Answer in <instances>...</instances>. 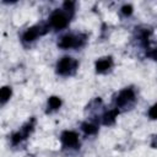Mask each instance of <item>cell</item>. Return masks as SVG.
Returning a JSON list of instances; mask_svg holds the SVG:
<instances>
[{
    "mask_svg": "<svg viewBox=\"0 0 157 157\" xmlns=\"http://www.w3.org/2000/svg\"><path fill=\"white\" fill-rule=\"evenodd\" d=\"M60 105H61V101H60L59 97L53 96V97H50V98L48 99V110H49V112L56 110Z\"/></svg>",
    "mask_w": 157,
    "mask_h": 157,
    "instance_id": "cell-10",
    "label": "cell"
},
{
    "mask_svg": "<svg viewBox=\"0 0 157 157\" xmlns=\"http://www.w3.org/2000/svg\"><path fill=\"white\" fill-rule=\"evenodd\" d=\"M70 18V15L67 12H64L61 10H55L50 18H49V22H50V26L55 29H61V28H65L69 23V20Z\"/></svg>",
    "mask_w": 157,
    "mask_h": 157,
    "instance_id": "cell-2",
    "label": "cell"
},
{
    "mask_svg": "<svg viewBox=\"0 0 157 157\" xmlns=\"http://www.w3.org/2000/svg\"><path fill=\"white\" fill-rule=\"evenodd\" d=\"M33 123H34V120L32 119L31 123L26 124V125L21 129V131H17V132H15V134L11 136V141H12L13 145L18 144L20 141H22L23 139H26V137L28 136V134H29V132L32 131V129H33Z\"/></svg>",
    "mask_w": 157,
    "mask_h": 157,
    "instance_id": "cell-6",
    "label": "cell"
},
{
    "mask_svg": "<svg viewBox=\"0 0 157 157\" xmlns=\"http://www.w3.org/2000/svg\"><path fill=\"white\" fill-rule=\"evenodd\" d=\"M10 97H11V88L7 87V86L2 87L1 91H0V101H1V103L4 104Z\"/></svg>",
    "mask_w": 157,
    "mask_h": 157,
    "instance_id": "cell-12",
    "label": "cell"
},
{
    "mask_svg": "<svg viewBox=\"0 0 157 157\" xmlns=\"http://www.w3.org/2000/svg\"><path fill=\"white\" fill-rule=\"evenodd\" d=\"M77 65H78V63L75 59L65 56L61 60H59V63L56 64V72L60 75H64V76L72 75L76 71Z\"/></svg>",
    "mask_w": 157,
    "mask_h": 157,
    "instance_id": "cell-1",
    "label": "cell"
},
{
    "mask_svg": "<svg viewBox=\"0 0 157 157\" xmlns=\"http://www.w3.org/2000/svg\"><path fill=\"white\" fill-rule=\"evenodd\" d=\"M148 117L151 119H157V103L153 104L148 110Z\"/></svg>",
    "mask_w": 157,
    "mask_h": 157,
    "instance_id": "cell-13",
    "label": "cell"
},
{
    "mask_svg": "<svg viewBox=\"0 0 157 157\" xmlns=\"http://www.w3.org/2000/svg\"><path fill=\"white\" fill-rule=\"evenodd\" d=\"M45 32H47V28L43 27V26H34V27H31V28H28V29L23 33L22 40H23L25 43H31V42H33L38 36H42V34H44Z\"/></svg>",
    "mask_w": 157,
    "mask_h": 157,
    "instance_id": "cell-5",
    "label": "cell"
},
{
    "mask_svg": "<svg viewBox=\"0 0 157 157\" xmlns=\"http://www.w3.org/2000/svg\"><path fill=\"white\" fill-rule=\"evenodd\" d=\"M121 11L124 15H130L132 12V7H131V5H125V6H123Z\"/></svg>",
    "mask_w": 157,
    "mask_h": 157,
    "instance_id": "cell-14",
    "label": "cell"
},
{
    "mask_svg": "<svg viewBox=\"0 0 157 157\" xmlns=\"http://www.w3.org/2000/svg\"><path fill=\"white\" fill-rule=\"evenodd\" d=\"M151 146L152 147H157V135H155L152 137V142H151Z\"/></svg>",
    "mask_w": 157,
    "mask_h": 157,
    "instance_id": "cell-15",
    "label": "cell"
},
{
    "mask_svg": "<svg viewBox=\"0 0 157 157\" xmlns=\"http://www.w3.org/2000/svg\"><path fill=\"white\" fill-rule=\"evenodd\" d=\"M118 113H119L118 108H117V109H113V110H108V112L103 115V124H105V125L113 124V123L115 121V118H117Z\"/></svg>",
    "mask_w": 157,
    "mask_h": 157,
    "instance_id": "cell-9",
    "label": "cell"
},
{
    "mask_svg": "<svg viewBox=\"0 0 157 157\" xmlns=\"http://www.w3.org/2000/svg\"><path fill=\"white\" fill-rule=\"evenodd\" d=\"M81 128H82V130H83L86 134H88V135L96 134V132L98 131L97 125H94V124H92V123H83V124L81 125Z\"/></svg>",
    "mask_w": 157,
    "mask_h": 157,
    "instance_id": "cell-11",
    "label": "cell"
},
{
    "mask_svg": "<svg viewBox=\"0 0 157 157\" xmlns=\"http://www.w3.org/2000/svg\"><path fill=\"white\" fill-rule=\"evenodd\" d=\"M112 64H113V60L110 56L102 58L96 63V70H97V72H105L112 67Z\"/></svg>",
    "mask_w": 157,
    "mask_h": 157,
    "instance_id": "cell-8",
    "label": "cell"
},
{
    "mask_svg": "<svg viewBox=\"0 0 157 157\" xmlns=\"http://www.w3.org/2000/svg\"><path fill=\"white\" fill-rule=\"evenodd\" d=\"M85 43V36H74V34H65L63 36L59 42L58 45L60 48L67 49V48H76L80 47Z\"/></svg>",
    "mask_w": 157,
    "mask_h": 157,
    "instance_id": "cell-3",
    "label": "cell"
},
{
    "mask_svg": "<svg viewBox=\"0 0 157 157\" xmlns=\"http://www.w3.org/2000/svg\"><path fill=\"white\" fill-rule=\"evenodd\" d=\"M61 142L66 147H76L78 145V136L75 131H64L61 134Z\"/></svg>",
    "mask_w": 157,
    "mask_h": 157,
    "instance_id": "cell-7",
    "label": "cell"
},
{
    "mask_svg": "<svg viewBox=\"0 0 157 157\" xmlns=\"http://www.w3.org/2000/svg\"><path fill=\"white\" fill-rule=\"evenodd\" d=\"M135 99V93H134V90L132 88H125L123 90L118 97H117V107H125V105H129L130 103H132Z\"/></svg>",
    "mask_w": 157,
    "mask_h": 157,
    "instance_id": "cell-4",
    "label": "cell"
}]
</instances>
